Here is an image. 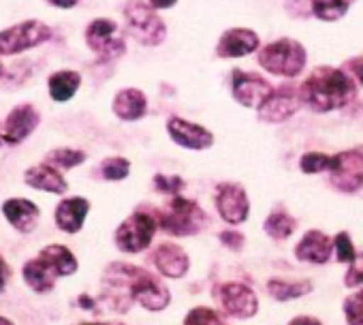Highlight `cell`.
Returning a JSON list of instances; mask_svg holds the SVG:
<instances>
[{
    "label": "cell",
    "mask_w": 363,
    "mask_h": 325,
    "mask_svg": "<svg viewBox=\"0 0 363 325\" xmlns=\"http://www.w3.org/2000/svg\"><path fill=\"white\" fill-rule=\"evenodd\" d=\"M103 285L107 302L120 312H126L133 302L150 312H160L171 304L169 287L156 274L133 263H109L103 274Z\"/></svg>",
    "instance_id": "obj_1"
},
{
    "label": "cell",
    "mask_w": 363,
    "mask_h": 325,
    "mask_svg": "<svg viewBox=\"0 0 363 325\" xmlns=\"http://www.w3.org/2000/svg\"><path fill=\"white\" fill-rule=\"evenodd\" d=\"M301 105L314 114H327L350 105L357 97L354 79L335 67H316L299 86Z\"/></svg>",
    "instance_id": "obj_2"
},
{
    "label": "cell",
    "mask_w": 363,
    "mask_h": 325,
    "mask_svg": "<svg viewBox=\"0 0 363 325\" xmlns=\"http://www.w3.org/2000/svg\"><path fill=\"white\" fill-rule=\"evenodd\" d=\"M156 221L158 229L173 238L199 236L210 225V216L206 214V210L195 199H186L182 195H173L169 204L156 212Z\"/></svg>",
    "instance_id": "obj_3"
},
{
    "label": "cell",
    "mask_w": 363,
    "mask_h": 325,
    "mask_svg": "<svg viewBox=\"0 0 363 325\" xmlns=\"http://www.w3.org/2000/svg\"><path fill=\"white\" fill-rule=\"evenodd\" d=\"M308 52L306 48L295 39H278L261 48L259 52V65L272 73L282 77H297L306 69Z\"/></svg>",
    "instance_id": "obj_4"
},
{
    "label": "cell",
    "mask_w": 363,
    "mask_h": 325,
    "mask_svg": "<svg viewBox=\"0 0 363 325\" xmlns=\"http://www.w3.org/2000/svg\"><path fill=\"white\" fill-rule=\"evenodd\" d=\"M124 20L128 33L145 48H156L167 39V26L162 18L141 0H128L124 5Z\"/></svg>",
    "instance_id": "obj_5"
},
{
    "label": "cell",
    "mask_w": 363,
    "mask_h": 325,
    "mask_svg": "<svg viewBox=\"0 0 363 325\" xmlns=\"http://www.w3.org/2000/svg\"><path fill=\"white\" fill-rule=\"evenodd\" d=\"M156 229H158L156 216L147 214L143 210H137L118 225L113 240H116L118 250L137 255V253H143L145 248H150V244L156 236Z\"/></svg>",
    "instance_id": "obj_6"
},
{
    "label": "cell",
    "mask_w": 363,
    "mask_h": 325,
    "mask_svg": "<svg viewBox=\"0 0 363 325\" xmlns=\"http://www.w3.org/2000/svg\"><path fill=\"white\" fill-rule=\"evenodd\" d=\"M52 39V28L39 20H26L0 31V56H18Z\"/></svg>",
    "instance_id": "obj_7"
},
{
    "label": "cell",
    "mask_w": 363,
    "mask_h": 325,
    "mask_svg": "<svg viewBox=\"0 0 363 325\" xmlns=\"http://www.w3.org/2000/svg\"><path fill=\"white\" fill-rule=\"evenodd\" d=\"M329 184L340 193H357L363 189V145L333 154Z\"/></svg>",
    "instance_id": "obj_8"
},
{
    "label": "cell",
    "mask_w": 363,
    "mask_h": 325,
    "mask_svg": "<svg viewBox=\"0 0 363 325\" xmlns=\"http://www.w3.org/2000/svg\"><path fill=\"white\" fill-rule=\"evenodd\" d=\"M86 45L101 60H116L126 54V43L120 37V28L113 20L96 18L86 28Z\"/></svg>",
    "instance_id": "obj_9"
},
{
    "label": "cell",
    "mask_w": 363,
    "mask_h": 325,
    "mask_svg": "<svg viewBox=\"0 0 363 325\" xmlns=\"http://www.w3.org/2000/svg\"><path fill=\"white\" fill-rule=\"evenodd\" d=\"M214 297L218 299L220 308L235 319H252L259 312V297L257 293L244 282H220L214 289Z\"/></svg>",
    "instance_id": "obj_10"
},
{
    "label": "cell",
    "mask_w": 363,
    "mask_h": 325,
    "mask_svg": "<svg viewBox=\"0 0 363 325\" xmlns=\"http://www.w3.org/2000/svg\"><path fill=\"white\" fill-rule=\"evenodd\" d=\"M214 204L220 219L229 225H242L250 216L248 193L238 182H220L214 193Z\"/></svg>",
    "instance_id": "obj_11"
},
{
    "label": "cell",
    "mask_w": 363,
    "mask_h": 325,
    "mask_svg": "<svg viewBox=\"0 0 363 325\" xmlns=\"http://www.w3.org/2000/svg\"><path fill=\"white\" fill-rule=\"evenodd\" d=\"M299 107H301L299 90L291 84H284V86L276 88L265 99V103L257 109V116L261 122L280 124V122H286L289 118H293L299 111Z\"/></svg>",
    "instance_id": "obj_12"
},
{
    "label": "cell",
    "mask_w": 363,
    "mask_h": 325,
    "mask_svg": "<svg viewBox=\"0 0 363 325\" xmlns=\"http://www.w3.org/2000/svg\"><path fill=\"white\" fill-rule=\"evenodd\" d=\"M231 90H233V99L240 105L259 109L265 103V99L274 92V86L257 73L235 69L233 79H231Z\"/></svg>",
    "instance_id": "obj_13"
},
{
    "label": "cell",
    "mask_w": 363,
    "mask_h": 325,
    "mask_svg": "<svg viewBox=\"0 0 363 325\" xmlns=\"http://www.w3.org/2000/svg\"><path fill=\"white\" fill-rule=\"evenodd\" d=\"M167 135L169 139L184 148V150H208L214 145V135L206 126L197 122H189L179 116H171L167 120Z\"/></svg>",
    "instance_id": "obj_14"
},
{
    "label": "cell",
    "mask_w": 363,
    "mask_h": 325,
    "mask_svg": "<svg viewBox=\"0 0 363 325\" xmlns=\"http://www.w3.org/2000/svg\"><path fill=\"white\" fill-rule=\"evenodd\" d=\"M41 124V114L33 103H20L16 105L9 116L3 122V135L7 145H20L24 139H28L35 128Z\"/></svg>",
    "instance_id": "obj_15"
},
{
    "label": "cell",
    "mask_w": 363,
    "mask_h": 325,
    "mask_svg": "<svg viewBox=\"0 0 363 325\" xmlns=\"http://www.w3.org/2000/svg\"><path fill=\"white\" fill-rule=\"evenodd\" d=\"M150 261L154 263L156 272L164 278H184L191 270V259L186 255V250L173 244V242H162L154 248V253L150 255Z\"/></svg>",
    "instance_id": "obj_16"
},
{
    "label": "cell",
    "mask_w": 363,
    "mask_h": 325,
    "mask_svg": "<svg viewBox=\"0 0 363 325\" xmlns=\"http://www.w3.org/2000/svg\"><path fill=\"white\" fill-rule=\"evenodd\" d=\"M331 253H333V240L320 229L306 231L293 248L297 261L312 263V265H325L331 259Z\"/></svg>",
    "instance_id": "obj_17"
},
{
    "label": "cell",
    "mask_w": 363,
    "mask_h": 325,
    "mask_svg": "<svg viewBox=\"0 0 363 325\" xmlns=\"http://www.w3.org/2000/svg\"><path fill=\"white\" fill-rule=\"evenodd\" d=\"M261 39L255 31L250 28H229L223 33V37L218 39L216 45V56L231 60V58H242V56H250L259 50Z\"/></svg>",
    "instance_id": "obj_18"
},
{
    "label": "cell",
    "mask_w": 363,
    "mask_h": 325,
    "mask_svg": "<svg viewBox=\"0 0 363 325\" xmlns=\"http://www.w3.org/2000/svg\"><path fill=\"white\" fill-rule=\"evenodd\" d=\"M3 214L7 219V223L11 227H16L20 233H33L37 229V223H39V216H41V210L35 202L30 199H20V197H13V199H7L3 204Z\"/></svg>",
    "instance_id": "obj_19"
},
{
    "label": "cell",
    "mask_w": 363,
    "mask_h": 325,
    "mask_svg": "<svg viewBox=\"0 0 363 325\" xmlns=\"http://www.w3.org/2000/svg\"><path fill=\"white\" fill-rule=\"evenodd\" d=\"M90 212V202L86 197H67L56 206V225L65 233H77L82 231L86 216Z\"/></svg>",
    "instance_id": "obj_20"
},
{
    "label": "cell",
    "mask_w": 363,
    "mask_h": 325,
    "mask_svg": "<svg viewBox=\"0 0 363 325\" xmlns=\"http://www.w3.org/2000/svg\"><path fill=\"white\" fill-rule=\"evenodd\" d=\"M113 114L124 122H137L147 114V99L139 88H122L111 103Z\"/></svg>",
    "instance_id": "obj_21"
},
{
    "label": "cell",
    "mask_w": 363,
    "mask_h": 325,
    "mask_svg": "<svg viewBox=\"0 0 363 325\" xmlns=\"http://www.w3.org/2000/svg\"><path fill=\"white\" fill-rule=\"evenodd\" d=\"M24 182L37 191H45V193H54V195H65L69 191V184H67L62 172L48 165V162H41V165L26 170Z\"/></svg>",
    "instance_id": "obj_22"
},
{
    "label": "cell",
    "mask_w": 363,
    "mask_h": 325,
    "mask_svg": "<svg viewBox=\"0 0 363 325\" xmlns=\"http://www.w3.org/2000/svg\"><path fill=\"white\" fill-rule=\"evenodd\" d=\"M22 276H24V282L35 291V293H50L54 287H56V280L60 278L56 274V270L45 261L41 259L39 255L30 261L24 263L22 268Z\"/></svg>",
    "instance_id": "obj_23"
},
{
    "label": "cell",
    "mask_w": 363,
    "mask_h": 325,
    "mask_svg": "<svg viewBox=\"0 0 363 325\" xmlns=\"http://www.w3.org/2000/svg\"><path fill=\"white\" fill-rule=\"evenodd\" d=\"M82 86V75L77 71L71 69H62L50 75L48 79V88H50V97L56 103H67L75 97V92Z\"/></svg>",
    "instance_id": "obj_24"
},
{
    "label": "cell",
    "mask_w": 363,
    "mask_h": 325,
    "mask_svg": "<svg viewBox=\"0 0 363 325\" xmlns=\"http://www.w3.org/2000/svg\"><path fill=\"white\" fill-rule=\"evenodd\" d=\"M312 291H314V285L310 280H284V278H269L267 280V293L276 302L299 299Z\"/></svg>",
    "instance_id": "obj_25"
},
{
    "label": "cell",
    "mask_w": 363,
    "mask_h": 325,
    "mask_svg": "<svg viewBox=\"0 0 363 325\" xmlns=\"http://www.w3.org/2000/svg\"><path fill=\"white\" fill-rule=\"evenodd\" d=\"M39 257L45 259L56 270L58 276H73L77 272V268H79L75 255L65 244H50V246L41 248Z\"/></svg>",
    "instance_id": "obj_26"
},
{
    "label": "cell",
    "mask_w": 363,
    "mask_h": 325,
    "mask_svg": "<svg viewBox=\"0 0 363 325\" xmlns=\"http://www.w3.org/2000/svg\"><path fill=\"white\" fill-rule=\"evenodd\" d=\"M297 229V221L284 210V208H274L269 212V216L263 223V231L267 233V238L276 240V242H284L289 240Z\"/></svg>",
    "instance_id": "obj_27"
},
{
    "label": "cell",
    "mask_w": 363,
    "mask_h": 325,
    "mask_svg": "<svg viewBox=\"0 0 363 325\" xmlns=\"http://www.w3.org/2000/svg\"><path fill=\"white\" fill-rule=\"evenodd\" d=\"M86 158H88V154L79 148H56L45 154L43 162L56 167L58 172H69V170L79 167L82 162H86Z\"/></svg>",
    "instance_id": "obj_28"
},
{
    "label": "cell",
    "mask_w": 363,
    "mask_h": 325,
    "mask_svg": "<svg viewBox=\"0 0 363 325\" xmlns=\"http://www.w3.org/2000/svg\"><path fill=\"white\" fill-rule=\"evenodd\" d=\"M354 0H312V13L320 22H337L342 20Z\"/></svg>",
    "instance_id": "obj_29"
},
{
    "label": "cell",
    "mask_w": 363,
    "mask_h": 325,
    "mask_svg": "<svg viewBox=\"0 0 363 325\" xmlns=\"http://www.w3.org/2000/svg\"><path fill=\"white\" fill-rule=\"evenodd\" d=\"M333 167V154H323V152H306L299 158V170L308 176L312 174H325L331 172Z\"/></svg>",
    "instance_id": "obj_30"
},
{
    "label": "cell",
    "mask_w": 363,
    "mask_h": 325,
    "mask_svg": "<svg viewBox=\"0 0 363 325\" xmlns=\"http://www.w3.org/2000/svg\"><path fill=\"white\" fill-rule=\"evenodd\" d=\"M130 174V162L124 156H109L101 162V176L107 182H122Z\"/></svg>",
    "instance_id": "obj_31"
},
{
    "label": "cell",
    "mask_w": 363,
    "mask_h": 325,
    "mask_svg": "<svg viewBox=\"0 0 363 325\" xmlns=\"http://www.w3.org/2000/svg\"><path fill=\"white\" fill-rule=\"evenodd\" d=\"M184 325H225L220 312L210 306H195L186 312Z\"/></svg>",
    "instance_id": "obj_32"
},
{
    "label": "cell",
    "mask_w": 363,
    "mask_h": 325,
    "mask_svg": "<svg viewBox=\"0 0 363 325\" xmlns=\"http://www.w3.org/2000/svg\"><path fill=\"white\" fill-rule=\"evenodd\" d=\"M348 325H363V287L350 293L342 304Z\"/></svg>",
    "instance_id": "obj_33"
},
{
    "label": "cell",
    "mask_w": 363,
    "mask_h": 325,
    "mask_svg": "<svg viewBox=\"0 0 363 325\" xmlns=\"http://www.w3.org/2000/svg\"><path fill=\"white\" fill-rule=\"evenodd\" d=\"M333 253H335V261L337 263H352L357 259V250L352 246V240L348 236V231H340L333 238Z\"/></svg>",
    "instance_id": "obj_34"
},
{
    "label": "cell",
    "mask_w": 363,
    "mask_h": 325,
    "mask_svg": "<svg viewBox=\"0 0 363 325\" xmlns=\"http://www.w3.org/2000/svg\"><path fill=\"white\" fill-rule=\"evenodd\" d=\"M154 189L162 195H179L182 191L186 189V182L182 180L179 176H164V174H156L154 176Z\"/></svg>",
    "instance_id": "obj_35"
},
{
    "label": "cell",
    "mask_w": 363,
    "mask_h": 325,
    "mask_svg": "<svg viewBox=\"0 0 363 325\" xmlns=\"http://www.w3.org/2000/svg\"><path fill=\"white\" fill-rule=\"evenodd\" d=\"M344 287H348V289L363 287V253H359L357 259L348 265V272L344 274Z\"/></svg>",
    "instance_id": "obj_36"
},
{
    "label": "cell",
    "mask_w": 363,
    "mask_h": 325,
    "mask_svg": "<svg viewBox=\"0 0 363 325\" xmlns=\"http://www.w3.org/2000/svg\"><path fill=\"white\" fill-rule=\"evenodd\" d=\"M218 240H220V244H225V248H229V250H233V253L242 250L244 244H246L244 233H242V231H235V229H225V231H220V233H218Z\"/></svg>",
    "instance_id": "obj_37"
},
{
    "label": "cell",
    "mask_w": 363,
    "mask_h": 325,
    "mask_svg": "<svg viewBox=\"0 0 363 325\" xmlns=\"http://www.w3.org/2000/svg\"><path fill=\"white\" fill-rule=\"evenodd\" d=\"M346 71L363 86V56H354L346 60Z\"/></svg>",
    "instance_id": "obj_38"
},
{
    "label": "cell",
    "mask_w": 363,
    "mask_h": 325,
    "mask_svg": "<svg viewBox=\"0 0 363 325\" xmlns=\"http://www.w3.org/2000/svg\"><path fill=\"white\" fill-rule=\"evenodd\" d=\"M11 276H13L11 265L3 259V255H0V293H3V291L7 289V282H9Z\"/></svg>",
    "instance_id": "obj_39"
},
{
    "label": "cell",
    "mask_w": 363,
    "mask_h": 325,
    "mask_svg": "<svg viewBox=\"0 0 363 325\" xmlns=\"http://www.w3.org/2000/svg\"><path fill=\"white\" fill-rule=\"evenodd\" d=\"M286 325H323L316 316H310V314H297L293 316Z\"/></svg>",
    "instance_id": "obj_40"
},
{
    "label": "cell",
    "mask_w": 363,
    "mask_h": 325,
    "mask_svg": "<svg viewBox=\"0 0 363 325\" xmlns=\"http://www.w3.org/2000/svg\"><path fill=\"white\" fill-rule=\"evenodd\" d=\"M45 3L56 7V9H73L79 3V0H45Z\"/></svg>",
    "instance_id": "obj_41"
},
{
    "label": "cell",
    "mask_w": 363,
    "mask_h": 325,
    "mask_svg": "<svg viewBox=\"0 0 363 325\" xmlns=\"http://www.w3.org/2000/svg\"><path fill=\"white\" fill-rule=\"evenodd\" d=\"M177 0H150V7L158 11V9H171Z\"/></svg>",
    "instance_id": "obj_42"
},
{
    "label": "cell",
    "mask_w": 363,
    "mask_h": 325,
    "mask_svg": "<svg viewBox=\"0 0 363 325\" xmlns=\"http://www.w3.org/2000/svg\"><path fill=\"white\" fill-rule=\"evenodd\" d=\"M79 325H124L120 321H107V323H79Z\"/></svg>",
    "instance_id": "obj_43"
},
{
    "label": "cell",
    "mask_w": 363,
    "mask_h": 325,
    "mask_svg": "<svg viewBox=\"0 0 363 325\" xmlns=\"http://www.w3.org/2000/svg\"><path fill=\"white\" fill-rule=\"evenodd\" d=\"M0 325H16L13 321H9L7 316H0Z\"/></svg>",
    "instance_id": "obj_44"
},
{
    "label": "cell",
    "mask_w": 363,
    "mask_h": 325,
    "mask_svg": "<svg viewBox=\"0 0 363 325\" xmlns=\"http://www.w3.org/2000/svg\"><path fill=\"white\" fill-rule=\"evenodd\" d=\"M3 141H5V135H3V122H0V145H3Z\"/></svg>",
    "instance_id": "obj_45"
},
{
    "label": "cell",
    "mask_w": 363,
    "mask_h": 325,
    "mask_svg": "<svg viewBox=\"0 0 363 325\" xmlns=\"http://www.w3.org/2000/svg\"><path fill=\"white\" fill-rule=\"evenodd\" d=\"M0 71H3V65H0Z\"/></svg>",
    "instance_id": "obj_46"
}]
</instances>
